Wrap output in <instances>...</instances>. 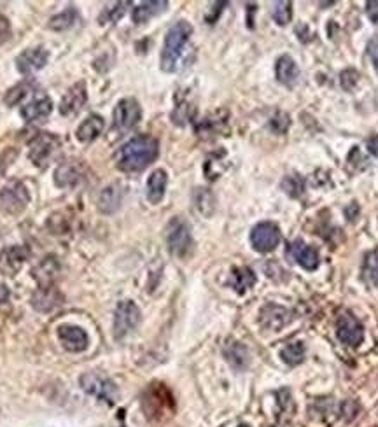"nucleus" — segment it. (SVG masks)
<instances>
[{
	"label": "nucleus",
	"instance_id": "c756f323",
	"mask_svg": "<svg viewBox=\"0 0 378 427\" xmlns=\"http://www.w3.org/2000/svg\"><path fill=\"white\" fill-rule=\"evenodd\" d=\"M282 361L289 366H296L301 364L305 359V345L301 341H294V343H287L281 352Z\"/></svg>",
	"mask_w": 378,
	"mask_h": 427
},
{
	"label": "nucleus",
	"instance_id": "423d86ee",
	"mask_svg": "<svg viewBox=\"0 0 378 427\" xmlns=\"http://www.w3.org/2000/svg\"><path fill=\"white\" fill-rule=\"evenodd\" d=\"M251 244L261 254L272 252L281 244V229L275 222H259L251 231Z\"/></svg>",
	"mask_w": 378,
	"mask_h": 427
},
{
	"label": "nucleus",
	"instance_id": "6e6552de",
	"mask_svg": "<svg viewBox=\"0 0 378 427\" xmlns=\"http://www.w3.org/2000/svg\"><path fill=\"white\" fill-rule=\"evenodd\" d=\"M142 109L135 98H123L114 107V126L120 131H128L139 124Z\"/></svg>",
	"mask_w": 378,
	"mask_h": 427
},
{
	"label": "nucleus",
	"instance_id": "2eb2a0df",
	"mask_svg": "<svg viewBox=\"0 0 378 427\" xmlns=\"http://www.w3.org/2000/svg\"><path fill=\"white\" fill-rule=\"evenodd\" d=\"M88 100L86 84L77 83L65 93V97L60 102V113L62 116H72V114L79 113L83 109L84 104Z\"/></svg>",
	"mask_w": 378,
	"mask_h": 427
},
{
	"label": "nucleus",
	"instance_id": "39448f33",
	"mask_svg": "<svg viewBox=\"0 0 378 427\" xmlns=\"http://www.w3.org/2000/svg\"><path fill=\"white\" fill-rule=\"evenodd\" d=\"M139 323L140 308L133 301H121L114 314V336L121 340L139 326Z\"/></svg>",
	"mask_w": 378,
	"mask_h": 427
},
{
	"label": "nucleus",
	"instance_id": "1a4fd4ad",
	"mask_svg": "<svg viewBox=\"0 0 378 427\" xmlns=\"http://www.w3.org/2000/svg\"><path fill=\"white\" fill-rule=\"evenodd\" d=\"M337 336L343 345L359 347L364 340V328L354 315L345 314L338 319Z\"/></svg>",
	"mask_w": 378,
	"mask_h": 427
},
{
	"label": "nucleus",
	"instance_id": "0eeeda50",
	"mask_svg": "<svg viewBox=\"0 0 378 427\" xmlns=\"http://www.w3.org/2000/svg\"><path fill=\"white\" fill-rule=\"evenodd\" d=\"M30 202L28 189L21 182H11L0 189V209L8 213H19Z\"/></svg>",
	"mask_w": 378,
	"mask_h": 427
},
{
	"label": "nucleus",
	"instance_id": "4c0bfd02",
	"mask_svg": "<svg viewBox=\"0 0 378 427\" xmlns=\"http://www.w3.org/2000/svg\"><path fill=\"white\" fill-rule=\"evenodd\" d=\"M291 124V120L285 113H277L272 120H270V128L275 131V133H285Z\"/></svg>",
	"mask_w": 378,
	"mask_h": 427
},
{
	"label": "nucleus",
	"instance_id": "4be33fe9",
	"mask_svg": "<svg viewBox=\"0 0 378 427\" xmlns=\"http://www.w3.org/2000/svg\"><path fill=\"white\" fill-rule=\"evenodd\" d=\"M26 256H28V252H26L23 247H18V245H16V247L6 249V251L0 254V272L11 275L16 274V272L21 268Z\"/></svg>",
	"mask_w": 378,
	"mask_h": 427
},
{
	"label": "nucleus",
	"instance_id": "49530a36",
	"mask_svg": "<svg viewBox=\"0 0 378 427\" xmlns=\"http://www.w3.org/2000/svg\"><path fill=\"white\" fill-rule=\"evenodd\" d=\"M238 427H249V426H245V424H242V426H238Z\"/></svg>",
	"mask_w": 378,
	"mask_h": 427
},
{
	"label": "nucleus",
	"instance_id": "a19ab883",
	"mask_svg": "<svg viewBox=\"0 0 378 427\" xmlns=\"http://www.w3.org/2000/svg\"><path fill=\"white\" fill-rule=\"evenodd\" d=\"M11 37V23L6 16L0 15V44H4Z\"/></svg>",
	"mask_w": 378,
	"mask_h": 427
},
{
	"label": "nucleus",
	"instance_id": "5701e85b",
	"mask_svg": "<svg viewBox=\"0 0 378 427\" xmlns=\"http://www.w3.org/2000/svg\"><path fill=\"white\" fill-rule=\"evenodd\" d=\"M169 8V2H163V0H156V2H142L131 12V19H133L135 25H144V23L149 21L154 16L161 15L163 11H167Z\"/></svg>",
	"mask_w": 378,
	"mask_h": 427
},
{
	"label": "nucleus",
	"instance_id": "c03bdc74",
	"mask_svg": "<svg viewBox=\"0 0 378 427\" xmlns=\"http://www.w3.org/2000/svg\"><path fill=\"white\" fill-rule=\"evenodd\" d=\"M368 151H370L375 158H378V135L371 137V139L368 140Z\"/></svg>",
	"mask_w": 378,
	"mask_h": 427
},
{
	"label": "nucleus",
	"instance_id": "aec40b11",
	"mask_svg": "<svg viewBox=\"0 0 378 427\" xmlns=\"http://www.w3.org/2000/svg\"><path fill=\"white\" fill-rule=\"evenodd\" d=\"M104 126H105L104 117L98 116V114H91V116H88L83 123L79 124L75 135H77L79 142H84V144L93 142V140L102 133Z\"/></svg>",
	"mask_w": 378,
	"mask_h": 427
},
{
	"label": "nucleus",
	"instance_id": "a18cd8bd",
	"mask_svg": "<svg viewBox=\"0 0 378 427\" xmlns=\"http://www.w3.org/2000/svg\"><path fill=\"white\" fill-rule=\"evenodd\" d=\"M9 294H11V292H9L8 285L0 284V305L6 303V301L9 300Z\"/></svg>",
	"mask_w": 378,
	"mask_h": 427
},
{
	"label": "nucleus",
	"instance_id": "2f4dec72",
	"mask_svg": "<svg viewBox=\"0 0 378 427\" xmlns=\"http://www.w3.org/2000/svg\"><path fill=\"white\" fill-rule=\"evenodd\" d=\"M193 114H195V107H193V104L191 102L184 100V102H179L176 109H173L172 120H173V123L182 126V124H186L187 121L191 120Z\"/></svg>",
	"mask_w": 378,
	"mask_h": 427
},
{
	"label": "nucleus",
	"instance_id": "e433bc0d",
	"mask_svg": "<svg viewBox=\"0 0 378 427\" xmlns=\"http://www.w3.org/2000/svg\"><path fill=\"white\" fill-rule=\"evenodd\" d=\"M357 83H359V72L354 70V68H347L340 74V84L345 91L356 90Z\"/></svg>",
	"mask_w": 378,
	"mask_h": 427
},
{
	"label": "nucleus",
	"instance_id": "dca6fc26",
	"mask_svg": "<svg viewBox=\"0 0 378 427\" xmlns=\"http://www.w3.org/2000/svg\"><path fill=\"white\" fill-rule=\"evenodd\" d=\"M53 113V102L48 97H41L32 100L21 107V117L26 123H39V121L48 120Z\"/></svg>",
	"mask_w": 378,
	"mask_h": 427
},
{
	"label": "nucleus",
	"instance_id": "ddd939ff",
	"mask_svg": "<svg viewBox=\"0 0 378 427\" xmlns=\"http://www.w3.org/2000/svg\"><path fill=\"white\" fill-rule=\"evenodd\" d=\"M291 321L292 314L285 307H281V305L268 303L259 312V323H261V326L266 328V330L278 331L287 326Z\"/></svg>",
	"mask_w": 378,
	"mask_h": 427
},
{
	"label": "nucleus",
	"instance_id": "20e7f679",
	"mask_svg": "<svg viewBox=\"0 0 378 427\" xmlns=\"http://www.w3.org/2000/svg\"><path fill=\"white\" fill-rule=\"evenodd\" d=\"M79 383H81L84 392H88L90 396H95L97 399H102V401L114 403L117 399L116 383L111 379H107L105 375H100V373H95V371L84 373V375L79 379Z\"/></svg>",
	"mask_w": 378,
	"mask_h": 427
},
{
	"label": "nucleus",
	"instance_id": "a878e982",
	"mask_svg": "<svg viewBox=\"0 0 378 427\" xmlns=\"http://www.w3.org/2000/svg\"><path fill=\"white\" fill-rule=\"evenodd\" d=\"M81 179V172L74 163H64L55 172V184L58 188H72Z\"/></svg>",
	"mask_w": 378,
	"mask_h": 427
},
{
	"label": "nucleus",
	"instance_id": "412c9836",
	"mask_svg": "<svg viewBox=\"0 0 378 427\" xmlns=\"http://www.w3.org/2000/svg\"><path fill=\"white\" fill-rule=\"evenodd\" d=\"M275 74H277V79L282 84L291 88L294 86V83L298 81L300 68H298L296 61L292 60L289 55H282L277 60V65H275Z\"/></svg>",
	"mask_w": 378,
	"mask_h": 427
},
{
	"label": "nucleus",
	"instance_id": "f03ea898",
	"mask_svg": "<svg viewBox=\"0 0 378 427\" xmlns=\"http://www.w3.org/2000/svg\"><path fill=\"white\" fill-rule=\"evenodd\" d=\"M193 35V26L187 21H177L176 25L167 32L165 44L161 51V70L163 72H177L180 67V61L184 58L189 39Z\"/></svg>",
	"mask_w": 378,
	"mask_h": 427
},
{
	"label": "nucleus",
	"instance_id": "7c9ffc66",
	"mask_svg": "<svg viewBox=\"0 0 378 427\" xmlns=\"http://www.w3.org/2000/svg\"><path fill=\"white\" fill-rule=\"evenodd\" d=\"M281 186L291 198H300L305 193V180L300 175H285Z\"/></svg>",
	"mask_w": 378,
	"mask_h": 427
},
{
	"label": "nucleus",
	"instance_id": "9d476101",
	"mask_svg": "<svg viewBox=\"0 0 378 427\" xmlns=\"http://www.w3.org/2000/svg\"><path fill=\"white\" fill-rule=\"evenodd\" d=\"M58 340L68 352H83L90 345V336L86 331L74 324H64L58 328Z\"/></svg>",
	"mask_w": 378,
	"mask_h": 427
},
{
	"label": "nucleus",
	"instance_id": "c85d7f7f",
	"mask_svg": "<svg viewBox=\"0 0 378 427\" xmlns=\"http://www.w3.org/2000/svg\"><path fill=\"white\" fill-rule=\"evenodd\" d=\"M79 19V12L75 8H68L65 9V11H62L60 15L53 16L51 19H49V28L51 30H67V28H70V26H74V23Z\"/></svg>",
	"mask_w": 378,
	"mask_h": 427
},
{
	"label": "nucleus",
	"instance_id": "c9c22d12",
	"mask_svg": "<svg viewBox=\"0 0 378 427\" xmlns=\"http://www.w3.org/2000/svg\"><path fill=\"white\" fill-rule=\"evenodd\" d=\"M26 95H28V84H25V83L16 84L15 88H11V90L6 93L4 102L8 105H16V104H19V102H21Z\"/></svg>",
	"mask_w": 378,
	"mask_h": 427
},
{
	"label": "nucleus",
	"instance_id": "ea45409f",
	"mask_svg": "<svg viewBox=\"0 0 378 427\" xmlns=\"http://www.w3.org/2000/svg\"><path fill=\"white\" fill-rule=\"evenodd\" d=\"M368 57H370L371 64H373L375 70H377L378 74V39H371L370 42H368Z\"/></svg>",
	"mask_w": 378,
	"mask_h": 427
},
{
	"label": "nucleus",
	"instance_id": "6ab92c4d",
	"mask_svg": "<svg viewBox=\"0 0 378 427\" xmlns=\"http://www.w3.org/2000/svg\"><path fill=\"white\" fill-rule=\"evenodd\" d=\"M62 305V294L58 292V289L51 287H41L39 291H35V294L32 296V307L39 312H51L57 307Z\"/></svg>",
	"mask_w": 378,
	"mask_h": 427
},
{
	"label": "nucleus",
	"instance_id": "cd10ccee",
	"mask_svg": "<svg viewBox=\"0 0 378 427\" xmlns=\"http://www.w3.org/2000/svg\"><path fill=\"white\" fill-rule=\"evenodd\" d=\"M361 278L368 287H377L378 285V251H371L364 256Z\"/></svg>",
	"mask_w": 378,
	"mask_h": 427
},
{
	"label": "nucleus",
	"instance_id": "f3484780",
	"mask_svg": "<svg viewBox=\"0 0 378 427\" xmlns=\"http://www.w3.org/2000/svg\"><path fill=\"white\" fill-rule=\"evenodd\" d=\"M223 354H225V357L229 363V366H231L233 370H238V371H244L245 368L249 366V361H251V357H249V350L245 349V345L240 343V341H235V340L226 341L225 349H223Z\"/></svg>",
	"mask_w": 378,
	"mask_h": 427
},
{
	"label": "nucleus",
	"instance_id": "37998d69",
	"mask_svg": "<svg viewBox=\"0 0 378 427\" xmlns=\"http://www.w3.org/2000/svg\"><path fill=\"white\" fill-rule=\"evenodd\" d=\"M357 213H359V207H357V203H352V205L345 209V216H347L348 221H354V219L357 218Z\"/></svg>",
	"mask_w": 378,
	"mask_h": 427
},
{
	"label": "nucleus",
	"instance_id": "f8f14e48",
	"mask_svg": "<svg viewBox=\"0 0 378 427\" xmlns=\"http://www.w3.org/2000/svg\"><path fill=\"white\" fill-rule=\"evenodd\" d=\"M49 60V51L46 48H30L25 49L21 55H18L16 58V68H18L19 74L30 75L34 72L41 70L48 65Z\"/></svg>",
	"mask_w": 378,
	"mask_h": 427
},
{
	"label": "nucleus",
	"instance_id": "473e14b6",
	"mask_svg": "<svg viewBox=\"0 0 378 427\" xmlns=\"http://www.w3.org/2000/svg\"><path fill=\"white\" fill-rule=\"evenodd\" d=\"M272 16H274L277 25L281 26L287 25V23L292 19V4L291 2H287V0H284V2H275Z\"/></svg>",
	"mask_w": 378,
	"mask_h": 427
},
{
	"label": "nucleus",
	"instance_id": "f257e3e1",
	"mask_svg": "<svg viewBox=\"0 0 378 427\" xmlns=\"http://www.w3.org/2000/svg\"><path fill=\"white\" fill-rule=\"evenodd\" d=\"M158 154H160V144L154 137H133L117 153V169L123 172H142L156 160Z\"/></svg>",
	"mask_w": 378,
	"mask_h": 427
},
{
	"label": "nucleus",
	"instance_id": "4468645a",
	"mask_svg": "<svg viewBox=\"0 0 378 427\" xmlns=\"http://www.w3.org/2000/svg\"><path fill=\"white\" fill-rule=\"evenodd\" d=\"M287 256L305 270H315L319 266V252L312 245L305 244L303 240H292L287 245Z\"/></svg>",
	"mask_w": 378,
	"mask_h": 427
},
{
	"label": "nucleus",
	"instance_id": "58836bf2",
	"mask_svg": "<svg viewBox=\"0 0 378 427\" xmlns=\"http://www.w3.org/2000/svg\"><path fill=\"white\" fill-rule=\"evenodd\" d=\"M357 413H359V405H357L354 399H347V401L341 403V415H343L345 420H354L357 417Z\"/></svg>",
	"mask_w": 378,
	"mask_h": 427
},
{
	"label": "nucleus",
	"instance_id": "bb28decb",
	"mask_svg": "<svg viewBox=\"0 0 378 427\" xmlns=\"http://www.w3.org/2000/svg\"><path fill=\"white\" fill-rule=\"evenodd\" d=\"M121 205V189L117 186H109L98 196V209L104 213H114Z\"/></svg>",
	"mask_w": 378,
	"mask_h": 427
},
{
	"label": "nucleus",
	"instance_id": "b1692460",
	"mask_svg": "<svg viewBox=\"0 0 378 427\" xmlns=\"http://www.w3.org/2000/svg\"><path fill=\"white\" fill-rule=\"evenodd\" d=\"M58 272H60V266H58V261L55 258H46L41 265L35 268L34 277L37 278L39 284L42 287H51L53 281L57 278Z\"/></svg>",
	"mask_w": 378,
	"mask_h": 427
},
{
	"label": "nucleus",
	"instance_id": "9b49d317",
	"mask_svg": "<svg viewBox=\"0 0 378 427\" xmlns=\"http://www.w3.org/2000/svg\"><path fill=\"white\" fill-rule=\"evenodd\" d=\"M60 147L58 144V139L51 133H41V135L35 137L34 140L30 142V160L34 162V165L37 167H44L46 163L51 160V156L55 154V151Z\"/></svg>",
	"mask_w": 378,
	"mask_h": 427
},
{
	"label": "nucleus",
	"instance_id": "393cba45",
	"mask_svg": "<svg viewBox=\"0 0 378 427\" xmlns=\"http://www.w3.org/2000/svg\"><path fill=\"white\" fill-rule=\"evenodd\" d=\"M229 284H231V287L235 289L236 292L244 294L245 291H249V289L256 284L254 272H252L251 268H247V266L235 268V270L231 272V281H229Z\"/></svg>",
	"mask_w": 378,
	"mask_h": 427
},
{
	"label": "nucleus",
	"instance_id": "f704fd0d",
	"mask_svg": "<svg viewBox=\"0 0 378 427\" xmlns=\"http://www.w3.org/2000/svg\"><path fill=\"white\" fill-rule=\"evenodd\" d=\"M195 202H196V209L202 210L205 216H209V210L210 212L214 210V196L209 189H196Z\"/></svg>",
	"mask_w": 378,
	"mask_h": 427
},
{
	"label": "nucleus",
	"instance_id": "79ce46f5",
	"mask_svg": "<svg viewBox=\"0 0 378 427\" xmlns=\"http://www.w3.org/2000/svg\"><path fill=\"white\" fill-rule=\"evenodd\" d=\"M366 15L375 25H378V0H370V2H366Z\"/></svg>",
	"mask_w": 378,
	"mask_h": 427
},
{
	"label": "nucleus",
	"instance_id": "72a5a7b5",
	"mask_svg": "<svg viewBox=\"0 0 378 427\" xmlns=\"http://www.w3.org/2000/svg\"><path fill=\"white\" fill-rule=\"evenodd\" d=\"M126 8H128V2H116V4H113L111 8H107L104 12H102L100 23H104L105 25V23L120 21V18L124 15Z\"/></svg>",
	"mask_w": 378,
	"mask_h": 427
},
{
	"label": "nucleus",
	"instance_id": "7ed1b4c3",
	"mask_svg": "<svg viewBox=\"0 0 378 427\" xmlns=\"http://www.w3.org/2000/svg\"><path fill=\"white\" fill-rule=\"evenodd\" d=\"M167 245L177 258H186L193 249V236L189 225L184 219L173 218L167 228Z\"/></svg>",
	"mask_w": 378,
	"mask_h": 427
},
{
	"label": "nucleus",
	"instance_id": "a211bd4d",
	"mask_svg": "<svg viewBox=\"0 0 378 427\" xmlns=\"http://www.w3.org/2000/svg\"><path fill=\"white\" fill-rule=\"evenodd\" d=\"M167 184H169V175H167L165 170L158 169L151 173V177L147 179L146 195L153 205H158L163 200L167 191Z\"/></svg>",
	"mask_w": 378,
	"mask_h": 427
}]
</instances>
